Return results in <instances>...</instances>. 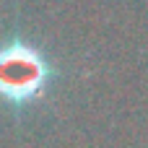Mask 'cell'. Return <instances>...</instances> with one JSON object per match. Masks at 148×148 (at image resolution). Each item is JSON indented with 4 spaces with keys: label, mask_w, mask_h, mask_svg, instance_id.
Returning <instances> with one entry per match:
<instances>
[{
    "label": "cell",
    "mask_w": 148,
    "mask_h": 148,
    "mask_svg": "<svg viewBox=\"0 0 148 148\" xmlns=\"http://www.w3.org/2000/svg\"><path fill=\"white\" fill-rule=\"evenodd\" d=\"M49 81L52 65L34 44L13 39L0 47V99L26 107L47 91Z\"/></svg>",
    "instance_id": "6da1fadb"
}]
</instances>
